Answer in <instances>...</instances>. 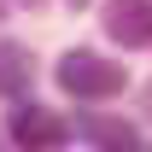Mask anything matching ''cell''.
<instances>
[{
    "label": "cell",
    "instance_id": "cell-6",
    "mask_svg": "<svg viewBox=\"0 0 152 152\" xmlns=\"http://www.w3.org/2000/svg\"><path fill=\"white\" fill-rule=\"evenodd\" d=\"M23 6H41V0H23Z\"/></svg>",
    "mask_w": 152,
    "mask_h": 152
},
{
    "label": "cell",
    "instance_id": "cell-2",
    "mask_svg": "<svg viewBox=\"0 0 152 152\" xmlns=\"http://www.w3.org/2000/svg\"><path fill=\"white\" fill-rule=\"evenodd\" d=\"M12 140H18L23 152H58L64 140H70V123H64L58 111H47V105L29 99V105L12 111Z\"/></svg>",
    "mask_w": 152,
    "mask_h": 152
},
{
    "label": "cell",
    "instance_id": "cell-4",
    "mask_svg": "<svg viewBox=\"0 0 152 152\" xmlns=\"http://www.w3.org/2000/svg\"><path fill=\"white\" fill-rule=\"evenodd\" d=\"M29 82H35L29 47H23V41H0V94L18 99V94H29Z\"/></svg>",
    "mask_w": 152,
    "mask_h": 152
},
{
    "label": "cell",
    "instance_id": "cell-3",
    "mask_svg": "<svg viewBox=\"0 0 152 152\" xmlns=\"http://www.w3.org/2000/svg\"><path fill=\"white\" fill-rule=\"evenodd\" d=\"M99 23L117 47H152V0H105Z\"/></svg>",
    "mask_w": 152,
    "mask_h": 152
},
{
    "label": "cell",
    "instance_id": "cell-7",
    "mask_svg": "<svg viewBox=\"0 0 152 152\" xmlns=\"http://www.w3.org/2000/svg\"><path fill=\"white\" fill-rule=\"evenodd\" d=\"M70 6H88V0H70Z\"/></svg>",
    "mask_w": 152,
    "mask_h": 152
},
{
    "label": "cell",
    "instance_id": "cell-1",
    "mask_svg": "<svg viewBox=\"0 0 152 152\" xmlns=\"http://www.w3.org/2000/svg\"><path fill=\"white\" fill-rule=\"evenodd\" d=\"M58 88L76 99H111L123 82H129V70L123 64H111V58H99V53H64L58 58Z\"/></svg>",
    "mask_w": 152,
    "mask_h": 152
},
{
    "label": "cell",
    "instance_id": "cell-5",
    "mask_svg": "<svg viewBox=\"0 0 152 152\" xmlns=\"http://www.w3.org/2000/svg\"><path fill=\"white\" fill-rule=\"evenodd\" d=\"M88 134H94L99 152H140V140H134L129 123H99V117H94V123H88Z\"/></svg>",
    "mask_w": 152,
    "mask_h": 152
}]
</instances>
